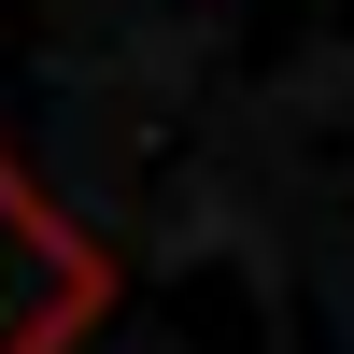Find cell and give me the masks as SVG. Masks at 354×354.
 I'll return each instance as SVG.
<instances>
[{"instance_id": "1", "label": "cell", "mask_w": 354, "mask_h": 354, "mask_svg": "<svg viewBox=\"0 0 354 354\" xmlns=\"http://www.w3.org/2000/svg\"><path fill=\"white\" fill-rule=\"evenodd\" d=\"M85 312H100V255H71L28 213V185L0 170V354H57Z\"/></svg>"}]
</instances>
